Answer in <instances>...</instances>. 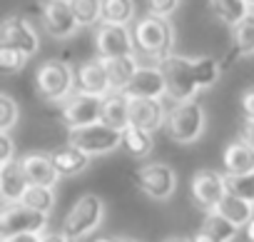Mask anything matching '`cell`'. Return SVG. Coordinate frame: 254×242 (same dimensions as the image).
<instances>
[{
    "label": "cell",
    "instance_id": "obj_19",
    "mask_svg": "<svg viewBox=\"0 0 254 242\" xmlns=\"http://www.w3.org/2000/svg\"><path fill=\"white\" fill-rule=\"evenodd\" d=\"M50 155H53V162H55V167H58L60 177L80 175L82 170H87V165H90V160H92L85 150H80V148H77V145H72V143L60 145V148H58V150H53Z\"/></svg>",
    "mask_w": 254,
    "mask_h": 242
},
{
    "label": "cell",
    "instance_id": "obj_2",
    "mask_svg": "<svg viewBox=\"0 0 254 242\" xmlns=\"http://www.w3.org/2000/svg\"><path fill=\"white\" fill-rule=\"evenodd\" d=\"M165 130L180 145L197 143L199 135L204 133V107H202V102L197 97L185 100V102H175V107L167 112Z\"/></svg>",
    "mask_w": 254,
    "mask_h": 242
},
{
    "label": "cell",
    "instance_id": "obj_1",
    "mask_svg": "<svg viewBox=\"0 0 254 242\" xmlns=\"http://www.w3.org/2000/svg\"><path fill=\"white\" fill-rule=\"evenodd\" d=\"M132 38H135V55L150 63L162 65L175 48V28L167 18L160 15H145L135 23L132 28Z\"/></svg>",
    "mask_w": 254,
    "mask_h": 242
},
{
    "label": "cell",
    "instance_id": "obj_11",
    "mask_svg": "<svg viewBox=\"0 0 254 242\" xmlns=\"http://www.w3.org/2000/svg\"><path fill=\"white\" fill-rule=\"evenodd\" d=\"M40 15H43L45 33L55 40L72 38L75 30L80 28L77 20H75V13L70 8V0H45L43 8H40Z\"/></svg>",
    "mask_w": 254,
    "mask_h": 242
},
{
    "label": "cell",
    "instance_id": "obj_14",
    "mask_svg": "<svg viewBox=\"0 0 254 242\" xmlns=\"http://www.w3.org/2000/svg\"><path fill=\"white\" fill-rule=\"evenodd\" d=\"M122 92L127 97H150V100H160L162 95H167V78L162 65H140L137 75Z\"/></svg>",
    "mask_w": 254,
    "mask_h": 242
},
{
    "label": "cell",
    "instance_id": "obj_29",
    "mask_svg": "<svg viewBox=\"0 0 254 242\" xmlns=\"http://www.w3.org/2000/svg\"><path fill=\"white\" fill-rule=\"evenodd\" d=\"M192 70H194V80H197V87L199 90L212 87L219 80V75H222V65L214 58H209V55L192 58Z\"/></svg>",
    "mask_w": 254,
    "mask_h": 242
},
{
    "label": "cell",
    "instance_id": "obj_26",
    "mask_svg": "<svg viewBox=\"0 0 254 242\" xmlns=\"http://www.w3.org/2000/svg\"><path fill=\"white\" fill-rule=\"evenodd\" d=\"M152 148H155V140H152L150 130H142V128H135V125L122 130V150L130 158L142 160L152 153Z\"/></svg>",
    "mask_w": 254,
    "mask_h": 242
},
{
    "label": "cell",
    "instance_id": "obj_33",
    "mask_svg": "<svg viewBox=\"0 0 254 242\" xmlns=\"http://www.w3.org/2000/svg\"><path fill=\"white\" fill-rule=\"evenodd\" d=\"M20 117V107L10 95H0V133H8Z\"/></svg>",
    "mask_w": 254,
    "mask_h": 242
},
{
    "label": "cell",
    "instance_id": "obj_44",
    "mask_svg": "<svg viewBox=\"0 0 254 242\" xmlns=\"http://www.w3.org/2000/svg\"><path fill=\"white\" fill-rule=\"evenodd\" d=\"M247 3H249V8H252V10H254V0H247Z\"/></svg>",
    "mask_w": 254,
    "mask_h": 242
},
{
    "label": "cell",
    "instance_id": "obj_36",
    "mask_svg": "<svg viewBox=\"0 0 254 242\" xmlns=\"http://www.w3.org/2000/svg\"><path fill=\"white\" fill-rule=\"evenodd\" d=\"M239 107H242V115L244 120H254V85L247 87L239 97Z\"/></svg>",
    "mask_w": 254,
    "mask_h": 242
},
{
    "label": "cell",
    "instance_id": "obj_15",
    "mask_svg": "<svg viewBox=\"0 0 254 242\" xmlns=\"http://www.w3.org/2000/svg\"><path fill=\"white\" fill-rule=\"evenodd\" d=\"M75 85L80 92H90V95H110L112 92V82H110V73L102 58L97 60H87L80 65V70L75 73Z\"/></svg>",
    "mask_w": 254,
    "mask_h": 242
},
{
    "label": "cell",
    "instance_id": "obj_43",
    "mask_svg": "<svg viewBox=\"0 0 254 242\" xmlns=\"http://www.w3.org/2000/svg\"><path fill=\"white\" fill-rule=\"evenodd\" d=\"M167 242H190V240H167Z\"/></svg>",
    "mask_w": 254,
    "mask_h": 242
},
{
    "label": "cell",
    "instance_id": "obj_42",
    "mask_svg": "<svg viewBox=\"0 0 254 242\" xmlns=\"http://www.w3.org/2000/svg\"><path fill=\"white\" fill-rule=\"evenodd\" d=\"M95 242H117V240H110V237H102V240H95Z\"/></svg>",
    "mask_w": 254,
    "mask_h": 242
},
{
    "label": "cell",
    "instance_id": "obj_13",
    "mask_svg": "<svg viewBox=\"0 0 254 242\" xmlns=\"http://www.w3.org/2000/svg\"><path fill=\"white\" fill-rule=\"evenodd\" d=\"M224 195H227L224 175H219L214 170H197L192 175V200L197 207L212 212Z\"/></svg>",
    "mask_w": 254,
    "mask_h": 242
},
{
    "label": "cell",
    "instance_id": "obj_20",
    "mask_svg": "<svg viewBox=\"0 0 254 242\" xmlns=\"http://www.w3.org/2000/svg\"><path fill=\"white\" fill-rule=\"evenodd\" d=\"M239 227H234L229 220H224L217 212H207L199 232L190 240V242H232L237 237Z\"/></svg>",
    "mask_w": 254,
    "mask_h": 242
},
{
    "label": "cell",
    "instance_id": "obj_31",
    "mask_svg": "<svg viewBox=\"0 0 254 242\" xmlns=\"http://www.w3.org/2000/svg\"><path fill=\"white\" fill-rule=\"evenodd\" d=\"M20 202H25L28 207H33L38 212L50 215V210L55 207V190L53 187H45V185H30L25 190V195H23Z\"/></svg>",
    "mask_w": 254,
    "mask_h": 242
},
{
    "label": "cell",
    "instance_id": "obj_28",
    "mask_svg": "<svg viewBox=\"0 0 254 242\" xmlns=\"http://www.w3.org/2000/svg\"><path fill=\"white\" fill-rule=\"evenodd\" d=\"M135 18V0H102V23L127 25Z\"/></svg>",
    "mask_w": 254,
    "mask_h": 242
},
{
    "label": "cell",
    "instance_id": "obj_4",
    "mask_svg": "<svg viewBox=\"0 0 254 242\" xmlns=\"http://www.w3.org/2000/svg\"><path fill=\"white\" fill-rule=\"evenodd\" d=\"M72 87H75V73L63 60H48L35 73V90L43 100H50V102L65 100L70 97Z\"/></svg>",
    "mask_w": 254,
    "mask_h": 242
},
{
    "label": "cell",
    "instance_id": "obj_17",
    "mask_svg": "<svg viewBox=\"0 0 254 242\" xmlns=\"http://www.w3.org/2000/svg\"><path fill=\"white\" fill-rule=\"evenodd\" d=\"M20 165H23V172H25L30 185L55 187L60 180V172L53 162V155H48V153H28L20 158Z\"/></svg>",
    "mask_w": 254,
    "mask_h": 242
},
{
    "label": "cell",
    "instance_id": "obj_34",
    "mask_svg": "<svg viewBox=\"0 0 254 242\" xmlns=\"http://www.w3.org/2000/svg\"><path fill=\"white\" fill-rule=\"evenodd\" d=\"M28 60L30 58L23 55L20 50L8 48V45H0V70H3V73H18V70L25 68Z\"/></svg>",
    "mask_w": 254,
    "mask_h": 242
},
{
    "label": "cell",
    "instance_id": "obj_23",
    "mask_svg": "<svg viewBox=\"0 0 254 242\" xmlns=\"http://www.w3.org/2000/svg\"><path fill=\"white\" fill-rule=\"evenodd\" d=\"M107 73H110V82H112V92H122L127 85L132 82V78L140 70V58L137 55H122V58H110L105 60Z\"/></svg>",
    "mask_w": 254,
    "mask_h": 242
},
{
    "label": "cell",
    "instance_id": "obj_37",
    "mask_svg": "<svg viewBox=\"0 0 254 242\" xmlns=\"http://www.w3.org/2000/svg\"><path fill=\"white\" fill-rule=\"evenodd\" d=\"M13 153H15V145H13L10 135L8 133H0V162H3V165L13 162Z\"/></svg>",
    "mask_w": 254,
    "mask_h": 242
},
{
    "label": "cell",
    "instance_id": "obj_25",
    "mask_svg": "<svg viewBox=\"0 0 254 242\" xmlns=\"http://www.w3.org/2000/svg\"><path fill=\"white\" fill-rule=\"evenodd\" d=\"M254 55V10L239 20L232 28V50H229V60L234 58H247Z\"/></svg>",
    "mask_w": 254,
    "mask_h": 242
},
{
    "label": "cell",
    "instance_id": "obj_41",
    "mask_svg": "<svg viewBox=\"0 0 254 242\" xmlns=\"http://www.w3.org/2000/svg\"><path fill=\"white\" fill-rule=\"evenodd\" d=\"M247 240H249V242H254V220L247 225Z\"/></svg>",
    "mask_w": 254,
    "mask_h": 242
},
{
    "label": "cell",
    "instance_id": "obj_40",
    "mask_svg": "<svg viewBox=\"0 0 254 242\" xmlns=\"http://www.w3.org/2000/svg\"><path fill=\"white\" fill-rule=\"evenodd\" d=\"M43 242H77V240H72V237H67L63 230L60 232H50V235H43Z\"/></svg>",
    "mask_w": 254,
    "mask_h": 242
},
{
    "label": "cell",
    "instance_id": "obj_24",
    "mask_svg": "<svg viewBox=\"0 0 254 242\" xmlns=\"http://www.w3.org/2000/svg\"><path fill=\"white\" fill-rule=\"evenodd\" d=\"M102 123L110 125V128H115V130L130 128V97H127L125 92H110L105 97Z\"/></svg>",
    "mask_w": 254,
    "mask_h": 242
},
{
    "label": "cell",
    "instance_id": "obj_16",
    "mask_svg": "<svg viewBox=\"0 0 254 242\" xmlns=\"http://www.w3.org/2000/svg\"><path fill=\"white\" fill-rule=\"evenodd\" d=\"M165 120H167V112L162 107V100L130 97V125L155 133L165 125Z\"/></svg>",
    "mask_w": 254,
    "mask_h": 242
},
{
    "label": "cell",
    "instance_id": "obj_35",
    "mask_svg": "<svg viewBox=\"0 0 254 242\" xmlns=\"http://www.w3.org/2000/svg\"><path fill=\"white\" fill-rule=\"evenodd\" d=\"M182 0H147V10L152 15H160V18H170L177 8H180Z\"/></svg>",
    "mask_w": 254,
    "mask_h": 242
},
{
    "label": "cell",
    "instance_id": "obj_22",
    "mask_svg": "<svg viewBox=\"0 0 254 242\" xmlns=\"http://www.w3.org/2000/svg\"><path fill=\"white\" fill-rule=\"evenodd\" d=\"M224 172L227 175H247L254 172V148H249L244 140H234L224 148L222 155Z\"/></svg>",
    "mask_w": 254,
    "mask_h": 242
},
{
    "label": "cell",
    "instance_id": "obj_30",
    "mask_svg": "<svg viewBox=\"0 0 254 242\" xmlns=\"http://www.w3.org/2000/svg\"><path fill=\"white\" fill-rule=\"evenodd\" d=\"M70 8L80 28L102 23V0H70Z\"/></svg>",
    "mask_w": 254,
    "mask_h": 242
},
{
    "label": "cell",
    "instance_id": "obj_38",
    "mask_svg": "<svg viewBox=\"0 0 254 242\" xmlns=\"http://www.w3.org/2000/svg\"><path fill=\"white\" fill-rule=\"evenodd\" d=\"M239 140H244L249 148H254V120H244L239 128Z\"/></svg>",
    "mask_w": 254,
    "mask_h": 242
},
{
    "label": "cell",
    "instance_id": "obj_32",
    "mask_svg": "<svg viewBox=\"0 0 254 242\" xmlns=\"http://www.w3.org/2000/svg\"><path fill=\"white\" fill-rule=\"evenodd\" d=\"M224 182H227V192L254 202V172H247V175H227L224 172Z\"/></svg>",
    "mask_w": 254,
    "mask_h": 242
},
{
    "label": "cell",
    "instance_id": "obj_7",
    "mask_svg": "<svg viewBox=\"0 0 254 242\" xmlns=\"http://www.w3.org/2000/svg\"><path fill=\"white\" fill-rule=\"evenodd\" d=\"M48 225V215L28 207L25 202H10L0 212V237L8 240L25 232H43Z\"/></svg>",
    "mask_w": 254,
    "mask_h": 242
},
{
    "label": "cell",
    "instance_id": "obj_5",
    "mask_svg": "<svg viewBox=\"0 0 254 242\" xmlns=\"http://www.w3.org/2000/svg\"><path fill=\"white\" fill-rule=\"evenodd\" d=\"M67 143L77 145L90 158H97V155H107V153L122 148V130H115L105 123H92V125L70 130Z\"/></svg>",
    "mask_w": 254,
    "mask_h": 242
},
{
    "label": "cell",
    "instance_id": "obj_10",
    "mask_svg": "<svg viewBox=\"0 0 254 242\" xmlns=\"http://www.w3.org/2000/svg\"><path fill=\"white\" fill-rule=\"evenodd\" d=\"M95 50L102 60L122 58V55H135V38L127 25H110L100 23L95 30Z\"/></svg>",
    "mask_w": 254,
    "mask_h": 242
},
{
    "label": "cell",
    "instance_id": "obj_9",
    "mask_svg": "<svg viewBox=\"0 0 254 242\" xmlns=\"http://www.w3.org/2000/svg\"><path fill=\"white\" fill-rule=\"evenodd\" d=\"M107 95H90V92H75L67 97L63 107V123L67 130H77L92 123H102V107Z\"/></svg>",
    "mask_w": 254,
    "mask_h": 242
},
{
    "label": "cell",
    "instance_id": "obj_45",
    "mask_svg": "<svg viewBox=\"0 0 254 242\" xmlns=\"http://www.w3.org/2000/svg\"><path fill=\"white\" fill-rule=\"evenodd\" d=\"M125 242H132V240H125Z\"/></svg>",
    "mask_w": 254,
    "mask_h": 242
},
{
    "label": "cell",
    "instance_id": "obj_27",
    "mask_svg": "<svg viewBox=\"0 0 254 242\" xmlns=\"http://www.w3.org/2000/svg\"><path fill=\"white\" fill-rule=\"evenodd\" d=\"M209 5H212L214 15H217L222 23H227L229 28H234L239 20H244V18L252 13V8H249L247 0H209Z\"/></svg>",
    "mask_w": 254,
    "mask_h": 242
},
{
    "label": "cell",
    "instance_id": "obj_8",
    "mask_svg": "<svg viewBox=\"0 0 254 242\" xmlns=\"http://www.w3.org/2000/svg\"><path fill=\"white\" fill-rule=\"evenodd\" d=\"M162 70H165V78H167V95L177 102H185V100H194L199 87H197V80H194V70H192V58H185V55H170L165 63H162Z\"/></svg>",
    "mask_w": 254,
    "mask_h": 242
},
{
    "label": "cell",
    "instance_id": "obj_3",
    "mask_svg": "<svg viewBox=\"0 0 254 242\" xmlns=\"http://www.w3.org/2000/svg\"><path fill=\"white\" fill-rule=\"evenodd\" d=\"M102 217H105V202H102L97 195L87 192V195H82V197L67 210V215H65L60 230H63L67 237H72V240H82V237L92 235V232L100 227Z\"/></svg>",
    "mask_w": 254,
    "mask_h": 242
},
{
    "label": "cell",
    "instance_id": "obj_6",
    "mask_svg": "<svg viewBox=\"0 0 254 242\" xmlns=\"http://www.w3.org/2000/svg\"><path fill=\"white\" fill-rule=\"evenodd\" d=\"M132 182L152 200H170L177 190V175L165 162H150L132 172Z\"/></svg>",
    "mask_w": 254,
    "mask_h": 242
},
{
    "label": "cell",
    "instance_id": "obj_21",
    "mask_svg": "<svg viewBox=\"0 0 254 242\" xmlns=\"http://www.w3.org/2000/svg\"><path fill=\"white\" fill-rule=\"evenodd\" d=\"M212 212L222 215L224 220H229L234 227H239V230H242V227H247V225L254 220V202L242 200V197H237V195L227 192Z\"/></svg>",
    "mask_w": 254,
    "mask_h": 242
},
{
    "label": "cell",
    "instance_id": "obj_18",
    "mask_svg": "<svg viewBox=\"0 0 254 242\" xmlns=\"http://www.w3.org/2000/svg\"><path fill=\"white\" fill-rule=\"evenodd\" d=\"M28 187H30V182H28V177L23 172L20 160H13V162L0 167V197H3L5 205L20 202Z\"/></svg>",
    "mask_w": 254,
    "mask_h": 242
},
{
    "label": "cell",
    "instance_id": "obj_12",
    "mask_svg": "<svg viewBox=\"0 0 254 242\" xmlns=\"http://www.w3.org/2000/svg\"><path fill=\"white\" fill-rule=\"evenodd\" d=\"M0 45L15 48L23 55L33 58L40 48V38H38V30L30 25V20H25L20 15H10L3 23V28H0Z\"/></svg>",
    "mask_w": 254,
    "mask_h": 242
},
{
    "label": "cell",
    "instance_id": "obj_39",
    "mask_svg": "<svg viewBox=\"0 0 254 242\" xmlns=\"http://www.w3.org/2000/svg\"><path fill=\"white\" fill-rule=\"evenodd\" d=\"M3 242H43V235L40 232H25V235H15V237H8Z\"/></svg>",
    "mask_w": 254,
    "mask_h": 242
}]
</instances>
